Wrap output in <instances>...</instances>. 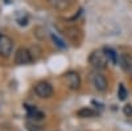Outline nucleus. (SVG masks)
Segmentation results:
<instances>
[{
	"label": "nucleus",
	"instance_id": "f257e3e1",
	"mask_svg": "<svg viewBox=\"0 0 132 131\" xmlns=\"http://www.w3.org/2000/svg\"><path fill=\"white\" fill-rule=\"evenodd\" d=\"M89 62L95 70H103L108 65V60H107V56L103 49H98V50L91 52V54L89 56Z\"/></svg>",
	"mask_w": 132,
	"mask_h": 131
},
{
	"label": "nucleus",
	"instance_id": "f03ea898",
	"mask_svg": "<svg viewBox=\"0 0 132 131\" xmlns=\"http://www.w3.org/2000/svg\"><path fill=\"white\" fill-rule=\"evenodd\" d=\"M35 93H36V95L38 98H41V99H48V98H52L53 97L54 89H53V86L49 82L41 81V82H38L35 86Z\"/></svg>",
	"mask_w": 132,
	"mask_h": 131
},
{
	"label": "nucleus",
	"instance_id": "7ed1b4c3",
	"mask_svg": "<svg viewBox=\"0 0 132 131\" xmlns=\"http://www.w3.org/2000/svg\"><path fill=\"white\" fill-rule=\"evenodd\" d=\"M90 81H91V85L95 87V89L98 91H106L107 90V87H108V82L106 80V77L102 74V73H99L98 70L95 72H91L90 74Z\"/></svg>",
	"mask_w": 132,
	"mask_h": 131
},
{
	"label": "nucleus",
	"instance_id": "20e7f679",
	"mask_svg": "<svg viewBox=\"0 0 132 131\" xmlns=\"http://www.w3.org/2000/svg\"><path fill=\"white\" fill-rule=\"evenodd\" d=\"M63 81H65L66 86H68L70 90H73V91L78 90L79 87H81V83H82L81 75L77 73V72H73V70L68 72V73L63 75Z\"/></svg>",
	"mask_w": 132,
	"mask_h": 131
},
{
	"label": "nucleus",
	"instance_id": "39448f33",
	"mask_svg": "<svg viewBox=\"0 0 132 131\" xmlns=\"http://www.w3.org/2000/svg\"><path fill=\"white\" fill-rule=\"evenodd\" d=\"M15 62L17 65H29L33 62L32 53L28 48H19L15 54Z\"/></svg>",
	"mask_w": 132,
	"mask_h": 131
},
{
	"label": "nucleus",
	"instance_id": "423d86ee",
	"mask_svg": "<svg viewBox=\"0 0 132 131\" xmlns=\"http://www.w3.org/2000/svg\"><path fill=\"white\" fill-rule=\"evenodd\" d=\"M13 49V41L8 36H0V56L7 58L11 56Z\"/></svg>",
	"mask_w": 132,
	"mask_h": 131
},
{
	"label": "nucleus",
	"instance_id": "0eeeda50",
	"mask_svg": "<svg viewBox=\"0 0 132 131\" xmlns=\"http://www.w3.org/2000/svg\"><path fill=\"white\" fill-rule=\"evenodd\" d=\"M65 35L69 41H71L74 45H79L82 41V32L77 27H68L65 28Z\"/></svg>",
	"mask_w": 132,
	"mask_h": 131
},
{
	"label": "nucleus",
	"instance_id": "6e6552de",
	"mask_svg": "<svg viewBox=\"0 0 132 131\" xmlns=\"http://www.w3.org/2000/svg\"><path fill=\"white\" fill-rule=\"evenodd\" d=\"M48 4L57 11H68L74 4V0H46Z\"/></svg>",
	"mask_w": 132,
	"mask_h": 131
},
{
	"label": "nucleus",
	"instance_id": "1a4fd4ad",
	"mask_svg": "<svg viewBox=\"0 0 132 131\" xmlns=\"http://www.w3.org/2000/svg\"><path fill=\"white\" fill-rule=\"evenodd\" d=\"M25 109H27V113H28V117L30 119H33V121H41V119H44V113L40 111L38 109L36 106H30V105H25Z\"/></svg>",
	"mask_w": 132,
	"mask_h": 131
},
{
	"label": "nucleus",
	"instance_id": "9d476101",
	"mask_svg": "<svg viewBox=\"0 0 132 131\" xmlns=\"http://www.w3.org/2000/svg\"><path fill=\"white\" fill-rule=\"evenodd\" d=\"M119 65L122 66V69L124 72H128L132 69V56H129V54L127 53H123L119 56Z\"/></svg>",
	"mask_w": 132,
	"mask_h": 131
},
{
	"label": "nucleus",
	"instance_id": "9b49d317",
	"mask_svg": "<svg viewBox=\"0 0 132 131\" xmlns=\"http://www.w3.org/2000/svg\"><path fill=\"white\" fill-rule=\"evenodd\" d=\"M104 53H106V56H107V60H108V64H111V65H116L119 62V56H118V53L112 49V48H103Z\"/></svg>",
	"mask_w": 132,
	"mask_h": 131
},
{
	"label": "nucleus",
	"instance_id": "f8f14e48",
	"mask_svg": "<svg viewBox=\"0 0 132 131\" xmlns=\"http://www.w3.org/2000/svg\"><path fill=\"white\" fill-rule=\"evenodd\" d=\"M77 115L81 118H94L98 115V111L94 110V109H90V107H82L77 111Z\"/></svg>",
	"mask_w": 132,
	"mask_h": 131
},
{
	"label": "nucleus",
	"instance_id": "ddd939ff",
	"mask_svg": "<svg viewBox=\"0 0 132 131\" xmlns=\"http://www.w3.org/2000/svg\"><path fill=\"white\" fill-rule=\"evenodd\" d=\"M128 95V91L126 89V86L123 83H119V87H118V98L119 101H124Z\"/></svg>",
	"mask_w": 132,
	"mask_h": 131
},
{
	"label": "nucleus",
	"instance_id": "4468645a",
	"mask_svg": "<svg viewBox=\"0 0 132 131\" xmlns=\"http://www.w3.org/2000/svg\"><path fill=\"white\" fill-rule=\"evenodd\" d=\"M52 40H53V42H54V45H57L60 49H65V48H66V42H65L62 38H60L57 35L52 33Z\"/></svg>",
	"mask_w": 132,
	"mask_h": 131
},
{
	"label": "nucleus",
	"instance_id": "2eb2a0df",
	"mask_svg": "<svg viewBox=\"0 0 132 131\" xmlns=\"http://www.w3.org/2000/svg\"><path fill=\"white\" fill-rule=\"evenodd\" d=\"M123 113L126 117H132V105H126L123 107Z\"/></svg>",
	"mask_w": 132,
	"mask_h": 131
},
{
	"label": "nucleus",
	"instance_id": "dca6fc26",
	"mask_svg": "<svg viewBox=\"0 0 132 131\" xmlns=\"http://www.w3.org/2000/svg\"><path fill=\"white\" fill-rule=\"evenodd\" d=\"M129 74H131V77H132V69H131V70H129Z\"/></svg>",
	"mask_w": 132,
	"mask_h": 131
}]
</instances>
